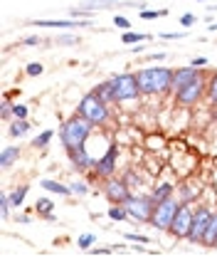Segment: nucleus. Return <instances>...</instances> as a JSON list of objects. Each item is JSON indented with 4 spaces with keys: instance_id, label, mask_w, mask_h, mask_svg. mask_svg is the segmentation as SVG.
I'll list each match as a JSON object with an SVG mask.
<instances>
[{
    "instance_id": "obj_32",
    "label": "nucleus",
    "mask_w": 217,
    "mask_h": 257,
    "mask_svg": "<svg viewBox=\"0 0 217 257\" xmlns=\"http://www.w3.org/2000/svg\"><path fill=\"white\" fill-rule=\"evenodd\" d=\"M10 116H13V104H10V101H8V96H5V99H3V104H0V119H3V121H8Z\"/></svg>"
},
{
    "instance_id": "obj_2",
    "label": "nucleus",
    "mask_w": 217,
    "mask_h": 257,
    "mask_svg": "<svg viewBox=\"0 0 217 257\" xmlns=\"http://www.w3.org/2000/svg\"><path fill=\"white\" fill-rule=\"evenodd\" d=\"M77 114H82L84 119H89L94 126H104V124L109 121V116H111V109H109V104L92 89L89 94L82 96V101H79V106H77Z\"/></svg>"
},
{
    "instance_id": "obj_37",
    "label": "nucleus",
    "mask_w": 217,
    "mask_h": 257,
    "mask_svg": "<svg viewBox=\"0 0 217 257\" xmlns=\"http://www.w3.org/2000/svg\"><path fill=\"white\" fill-rule=\"evenodd\" d=\"M77 42H79L77 35H60L57 37V45H77Z\"/></svg>"
},
{
    "instance_id": "obj_24",
    "label": "nucleus",
    "mask_w": 217,
    "mask_h": 257,
    "mask_svg": "<svg viewBox=\"0 0 217 257\" xmlns=\"http://www.w3.org/2000/svg\"><path fill=\"white\" fill-rule=\"evenodd\" d=\"M146 40H148V35H143V32L126 30L124 35H121V42H124V45H138V42H146Z\"/></svg>"
},
{
    "instance_id": "obj_23",
    "label": "nucleus",
    "mask_w": 217,
    "mask_h": 257,
    "mask_svg": "<svg viewBox=\"0 0 217 257\" xmlns=\"http://www.w3.org/2000/svg\"><path fill=\"white\" fill-rule=\"evenodd\" d=\"M52 136H55V131H52V128H45L40 136L32 139V146H35V149H47V144L52 141Z\"/></svg>"
},
{
    "instance_id": "obj_27",
    "label": "nucleus",
    "mask_w": 217,
    "mask_h": 257,
    "mask_svg": "<svg viewBox=\"0 0 217 257\" xmlns=\"http://www.w3.org/2000/svg\"><path fill=\"white\" fill-rule=\"evenodd\" d=\"M94 15L92 8H72L69 10V18H74V20H89Z\"/></svg>"
},
{
    "instance_id": "obj_3",
    "label": "nucleus",
    "mask_w": 217,
    "mask_h": 257,
    "mask_svg": "<svg viewBox=\"0 0 217 257\" xmlns=\"http://www.w3.org/2000/svg\"><path fill=\"white\" fill-rule=\"evenodd\" d=\"M114 82V89H116V104H124V101H133L141 94V87H138V77L133 72H124V74H116L111 77Z\"/></svg>"
},
{
    "instance_id": "obj_28",
    "label": "nucleus",
    "mask_w": 217,
    "mask_h": 257,
    "mask_svg": "<svg viewBox=\"0 0 217 257\" xmlns=\"http://www.w3.org/2000/svg\"><path fill=\"white\" fill-rule=\"evenodd\" d=\"M114 5H124L121 0H87V8L99 10V8H114Z\"/></svg>"
},
{
    "instance_id": "obj_38",
    "label": "nucleus",
    "mask_w": 217,
    "mask_h": 257,
    "mask_svg": "<svg viewBox=\"0 0 217 257\" xmlns=\"http://www.w3.org/2000/svg\"><path fill=\"white\" fill-rule=\"evenodd\" d=\"M195 23H197V18H195L192 13H185V15H180V25H183V28H192Z\"/></svg>"
},
{
    "instance_id": "obj_42",
    "label": "nucleus",
    "mask_w": 217,
    "mask_h": 257,
    "mask_svg": "<svg viewBox=\"0 0 217 257\" xmlns=\"http://www.w3.org/2000/svg\"><path fill=\"white\" fill-rule=\"evenodd\" d=\"M89 252L92 255H114L116 247H89Z\"/></svg>"
},
{
    "instance_id": "obj_48",
    "label": "nucleus",
    "mask_w": 217,
    "mask_h": 257,
    "mask_svg": "<svg viewBox=\"0 0 217 257\" xmlns=\"http://www.w3.org/2000/svg\"><path fill=\"white\" fill-rule=\"evenodd\" d=\"M210 10H215V13H217V3H215V5H212V8H210Z\"/></svg>"
},
{
    "instance_id": "obj_7",
    "label": "nucleus",
    "mask_w": 217,
    "mask_h": 257,
    "mask_svg": "<svg viewBox=\"0 0 217 257\" xmlns=\"http://www.w3.org/2000/svg\"><path fill=\"white\" fill-rule=\"evenodd\" d=\"M192 215H195V210L190 208V203H183L180 210H178V215L173 218V223L168 227V232H170L175 240H187L190 227H192Z\"/></svg>"
},
{
    "instance_id": "obj_30",
    "label": "nucleus",
    "mask_w": 217,
    "mask_h": 257,
    "mask_svg": "<svg viewBox=\"0 0 217 257\" xmlns=\"http://www.w3.org/2000/svg\"><path fill=\"white\" fill-rule=\"evenodd\" d=\"M207 99H210L212 104H217V72L207 79Z\"/></svg>"
},
{
    "instance_id": "obj_11",
    "label": "nucleus",
    "mask_w": 217,
    "mask_h": 257,
    "mask_svg": "<svg viewBox=\"0 0 217 257\" xmlns=\"http://www.w3.org/2000/svg\"><path fill=\"white\" fill-rule=\"evenodd\" d=\"M200 77H202V72H200L197 67H192V64L173 69V92H178L180 87H185V84L195 82V79H200Z\"/></svg>"
},
{
    "instance_id": "obj_21",
    "label": "nucleus",
    "mask_w": 217,
    "mask_h": 257,
    "mask_svg": "<svg viewBox=\"0 0 217 257\" xmlns=\"http://www.w3.org/2000/svg\"><path fill=\"white\" fill-rule=\"evenodd\" d=\"M40 186H42L45 191L57 193V195H72V188H69V186H64V183H60V181H50V178H45Z\"/></svg>"
},
{
    "instance_id": "obj_40",
    "label": "nucleus",
    "mask_w": 217,
    "mask_h": 257,
    "mask_svg": "<svg viewBox=\"0 0 217 257\" xmlns=\"http://www.w3.org/2000/svg\"><path fill=\"white\" fill-rule=\"evenodd\" d=\"M126 240H131V242H141V245H148V242H151L146 235H136V232H128V235H126Z\"/></svg>"
},
{
    "instance_id": "obj_1",
    "label": "nucleus",
    "mask_w": 217,
    "mask_h": 257,
    "mask_svg": "<svg viewBox=\"0 0 217 257\" xmlns=\"http://www.w3.org/2000/svg\"><path fill=\"white\" fill-rule=\"evenodd\" d=\"M94 124L89 119H84L82 114H74L69 116L60 128V141H62L64 149H77V146H84L87 139L92 136Z\"/></svg>"
},
{
    "instance_id": "obj_36",
    "label": "nucleus",
    "mask_w": 217,
    "mask_h": 257,
    "mask_svg": "<svg viewBox=\"0 0 217 257\" xmlns=\"http://www.w3.org/2000/svg\"><path fill=\"white\" fill-rule=\"evenodd\" d=\"M13 116L15 119H28V106L25 104H13Z\"/></svg>"
},
{
    "instance_id": "obj_22",
    "label": "nucleus",
    "mask_w": 217,
    "mask_h": 257,
    "mask_svg": "<svg viewBox=\"0 0 217 257\" xmlns=\"http://www.w3.org/2000/svg\"><path fill=\"white\" fill-rule=\"evenodd\" d=\"M28 131H30L28 119H15V121L10 124V136H13V139H20V136H25Z\"/></svg>"
},
{
    "instance_id": "obj_33",
    "label": "nucleus",
    "mask_w": 217,
    "mask_h": 257,
    "mask_svg": "<svg viewBox=\"0 0 217 257\" xmlns=\"http://www.w3.org/2000/svg\"><path fill=\"white\" fill-rule=\"evenodd\" d=\"M94 245V235H89V232H84L79 240H77V247H82V250H89Z\"/></svg>"
},
{
    "instance_id": "obj_10",
    "label": "nucleus",
    "mask_w": 217,
    "mask_h": 257,
    "mask_svg": "<svg viewBox=\"0 0 217 257\" xmlns=\"http://www.w3.org/2000/svg\"><path fill=\"white\" fill-rule=\"evenodd\" d=\"M210 220H212V210H210L207 205H200V208L195 210V215H192V227H190L187 242H202Z\"/></svg>"
},
{
    "instance_id": "obj_14",
    "label": "nucleus",
    "mask_w": 217,
    "mask_h": 257,
    "mask_svg": "<svg viewBox=\"0 0 217 257\" xmlns=\"http://www.w3.org/2000/svg\"><path fill=\"white\" fill-rule=\"evenodd\" d=\"M155 72V94H165L173 89V69L170 67H153Z\"/></svg>"
},
{
    "instance_id": "obj_17",
    "label": "nucleus",
    "mask_w": 217,
    "mask_h": 257,
    "mask_svg": "<svg viewBox=\"0 0 217 257\" xmlns=\"http://www.w3.org/2000/svg\"><path fill=\"white\" fill-rule=\"evenodd\" d=\"M200 245H205V247H217V213H212V220L207 225V232H205V237H202Z\"/></svg>"
},
{
    "instance_id": "obj_29",
    "label": "nucleus",
    "mask_w": 217,
    "mask_h": 257,
    "mask_svg": "<svg viewBox=\"0 0 217 257\" xmlns=\"http://www.w3.org/2000/svg\"><path fill=\"white\" fill-rule=\"evenodd\" d=\"M10 208H13V200H10V193H3L0 195V215H3V220L10 215Z\"/></svg>"
},
{
    "instance_id": "obj_39",
    "label": "nucleus",
    "mask_w": 217,
    "mask_h": 257,
    "mask_svg": "<svg viewBox=\"0 0 217 257\" xmlns=\"http://www.w3.org/2000/svg\"><path fill=\"white\" fill-rule=\"evenodd\" d=\"M185 35H187L185 30H183V32H160L158 37H160V40H183Z\"/></svg>"
},
{
    "instance_id": "obj_16",
    "label": "nucleus",
    "mask_w": 217,
    "mask_h": 257,
    "mask_svg": "<svg viewBox=\"0 0 217 257\" xmlns=\"http://www.w3.org/2000/svg\"><path fill=\"white\" fill-rule=\"evenodd\" d=\"M94 92L101 96L106 104H114V101H116V89H114V82H111V79H109V82L96 84V87H94Z\"/></svg>"
},
{
    "instance_id": "obj_6",
    "label": "nucleus",
    "mask_w": 217,
    "mask_h": 257,
    "mask_svg": "<svg viewBox=\"0 0 217 257\" xmlns=\"http://www.w3.org/2000/svg\"><path fill=\"white\" fill-rule=\"evenodd\" d=\"M205 94H207V82L200 77V79L190 82V84L180 87L175 92V104H180V106H195Z\"/></svg>"
},
{
    "instance_id": "obj_20",
    "label": "nucleus",
    "mask_w": 217,
    "mask_h": 257,
    "mask_svg": "<svg viewBox=\"0 0 217 257\" xmlns=\"http://www.w3.org/2000/svg\"><path fill=\"white\" fill-rule=\"evenodd\" d=\"M35 208H37V213H40V215H45V220H57V215L52 213L55 203H52L50 198H40V200L35 203Z\"/></svg>"
},
{
    "instance_id": "obj_8",
    "label": "nucleus",
    "mask_w": 217,
    "mask_h": 257,
    "mask_svg": "<svg viewBox=\"0 0 217 257\" xmlns=\"http://www.w3.org/2000/svg\"><path fill=\"white\" fill-rule=\"evenodd\" d=\"M104 195H106V200L109 203H114V205H124L126 200L131 198V186L126 183L124 178H106V183H104Z\"/></svg>"
},
{
    "instance_id": "obj_43",
    "label": "nucleus",
    "mask_w": 217,
    "mask_h": 257,
    "mask_svg": "<svg viewBox=\"0 0 217 257\" xmlns=\"http://www.w3.org/2000/svg\"><path fill=\"white\" fill-rule=\"evenodd\" d=\"M124 181H126V183H128V186H131V188H133V186H138V183H141V178H138V176H136V173H133V171H131V173H128V176H126Z\"/></svg>"
},
{
    "instance_id": "obj_13",
    "label": "nucleus",
    "mask_w": 217,
    "mask_h": 257,
    "mask_svg": "<svg viewBox=\"0 0 217 257\" xmlns=\"http://www.w3.org/2000/svg\"><path fill=\"white\" fill-rule=\"evenodd\" d=\"M67 156H69V161H72V166L77 168V171H89V168H94V159L87 154V149L84 146H77V149H67Z\"/></svg>"
},
{
    "instance_id": "obj_41",
    "label": "nucleus",
    "mask_w": 217,
    "mask_h": 257,
    "mask_svg": "<svg viewBox=\"0 0 217 257\" xmlns=\"http://www.w3.org/2000/svg\"><path fill=\"white\" fill-rule=\"evenodd\" d=\"M114 25H116V28H121V30H128V28H131L128 18H124V15H114Z\"/></svg>"
},
{
    "instance_id": "obj_26",
    "label": "nucleus",
    "mask_w": 217,
    "mask_h": 257,
    "mask_svg": "<svg viewBox=\"0 0 217 257\" xmlns=\"http://www.w3.org/2000/svg\"><path fill=\"white\" fill-rule=\"evenodd\" d=\"M109 218H111V220H126V218H128L126 205H114V203H111V208H109Z\"/></svg>"
},
{
    "instance_id": "obj_35",
    "label": "nucleus",
    "mask_w": 217,
    "mask_h": 257,
    "mask_svg": "<svg viewBox=\"0 0 217 257\" xmlns=\"http://www.w3.org/2000/svg\"><path fill=\"white\" fill-rule=\"evenodd\" d=\"M25 72H28V77H40V74L45 72V67H42L40 62H30V64H28V69H25Z\"/></svg>"
},
{
    "instance_id": "obj_47",
    "label": "nucleus",
    "mask_w": 217,
    "mask_h": 257,
    "mask_svg": "<svg viewBox=\"0 0 217 257\" xmlns=\"http://www.w3.org/2000/svg\"><path fill=\"white\" fill-rule=\"evenodd\" d=\"M207 30H212V32H215V30H217V23H212V25H210V28H207Z\"/></svg>"
},
{
    "instance_id": "obj_19",
    "label": "nucleus",
    "mask_w": 217,
    "mask_h": 257,
    "mask_svg": "<svg viewBox=\"0 0 217 257\" xmlns=\"http://www.w3.org/2000/svg\"><path fill=\"white\" fill-rule=\"evenodd\" d=\"M173 193H175V186H173V183H160V186L151 193V198H153V203H163V200L173 198Z\"/></svg>"
},
{
    "instance_id": "obj_9",
    "label": "nucleus",
    "mask_w": 217,
    "mask_h": 257,
    "mask_svg": "<svg viewBox=\"0 0 217 257\" xmlns=\"http://www.w3.org/2000/svg\"><path fill=\"white\" fill-rule=\"evenodd\" d=\"M116 159H119V146L111 144L101 159L94 161V176L96 178H104V181L111 178V176H116Z\"/></svg>"
},
{
    "instance_id": "obj_15",
    "label": "nucleus",
    "mask_w": 217,
    "mask_h": 257,
    "mask_svg": "<svg viewBox=\"0 0 217 257\" xmlns=\"http://www.w3.org/2000/svg\"><path fill=\"white\" fill-rule=\"evenodd\" d=\"M136 77H138L141 94H155V72H153V67L138 69V72H136Z\"/></svg>"
},
{
    "instance_id": "obj_18",
    "label": "nucleus",
    "mask_w": 217,
    "mask_h": 257,
    "mask_svg": "<svg viewBox=\"0 0 217 257\" xmlns=\"http://www.w3.org/2000/svg\"><path fill=\"white\" fill-rule=\"evenodd\" d=\"M20 156V149L18 146H5L3 154H0V168H10Z\"/></svg>"
},
{
    "instance_id": "obj_25",
    "label": "nucleus",
    "mask_w": 217,
    "mask_h": 257,
    "mask_svg": "<svg viewBox=\"0 0 217 257\" xmlns=\"http://www.w3.org/2000/svg\"><path fill=\"white\" fill-rule=\"evenodd\" d=\"M28 186H18L15 191L10 193V200H13V208H20L23 205V200H25V195H28Z\"/></svg>"
},
{
    "instance_id": "obj_12",
    "label": "nucleus",
    "mask_w": 217,
    "mask_h": 257,
    "mask_svg": "<svg viewBox=\"0 0 217 257\" xmlns=\"http://www.w3.org/2000/svg\"><path fill=\"white\" fill-rule=\"evenodd\" d=\"M30 25H35V28H57V30H79V28H89L92 23L69 18V20H32Z\"/></svg>"
},
{
    "instance_id": "obj_4",
    "label": "nucleus",
    "mask_w": 217,
    "mask_h": 257,
    "mask_svg": "<svg viewBox=\"0 0 217 257\" xmlns=\"http://www.w3.org/2000/svg\"><path fill=\"white\" fill-rule=\"evenodd\" d=\"M124 205L128 210V218H133L136 223H151L155 210V203L151 195H131Z\"/></svg>"
},
{
    "instance_id": "obj_44",
    "label": "nucleus",
    "mask_w": 217,
    "mask_h": 257,
    "mask_svg": "<svg viewBox=\"0 0 217 257\" xmlns=\"http://www.w3.org/2000/svg\"><path fill=\"white\" fill-rule=\"evenodd\" d=\"M40 42H42V40H40V37H37V35H28V37H25V40H23V45H40Z\"/></svg>"
},
{
    "instance_id": "obj_45",
    "label": "nucleus",
    "mask_w": 217,
    "mask_h": 257,
    "mask_svg": "<svg viewBox=\"0 0 217 257\" xmlns=\"http://www.w3.org/2000/svg\"><path fill=\"white\" fill-rule=\"evenodd\" d=\"M190 64H192V67H207V57H195Z\"/></svg>"
},
{
    "instance_id": "obj_34",
    "label": "nucleus",
    "mask_w": 217,
    "mask_h": 257,
    "mask_svg": "<svg viewBox=\"0 0 217 257\" xmlns=\"http://www.w3.org/2000/svg\"><path fill=\"white\" fill-rule=\"evenodd\" d=\"M69 188H72V193H77V195H87V193H89V186H87V183H82V181L69 183Z\"/></svg>"
},
{
    "instance_id": "obj_5",
    "label": "nucleus",
    "mask_w": 217,
    "mask_h": 257,
    "mask_svg": "<svg viewBox=\"0 0 217 257\" xmlns=\"http://www.w3.org/2000/svg\"><path fill=\"white\" fill-rule=\"evenodd\" d=\"M180 205H183V203H178V200H175V195H173V198H168V200H163V203H155L151 225H153L155 230H168L170 223H173V218L178 215Z\"/></svg>"
},
{
    "instance_id": "obj_46",
    "label": "nucleus",
    "mask_w": 217,
    "mask_h": 257,
    "mask_svg": "<svg viewBox=\"0 0 217 257\" xmlns=\"http://www.w3.org/2000/svg\"><path fill=\"white\" fill-rule=\"evenodd\" d=\"M165 57V52H155V55H148V60H163Z\"/></svg>"
},
{
    "instance_id": "obj_31",
    "label": "nucleus",
    "mask_w": 217,
    "mask_h": 257,
    "mask_svg": "<svg viewBox=\"0 0 217 257\" xmlns=\"http://www.w3.org/2000/svg\"><path fill=\"white\" fill-rule=\"evenodd\" d=\"M165 15H168V10H141L138 13L141 20H155V18H165Z\"/></svg>"
}]
</instances>
